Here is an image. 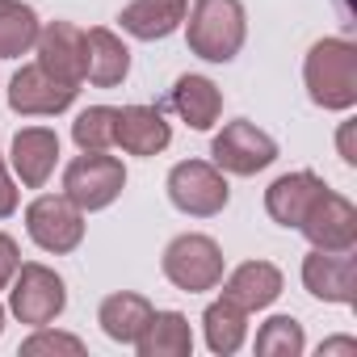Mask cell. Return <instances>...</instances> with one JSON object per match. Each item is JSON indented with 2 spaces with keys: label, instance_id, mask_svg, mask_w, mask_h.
<instances>
[{
  "label": "cell",
  "instance_id": "obj_1",
  "mask_svg": "<svg viewBox=\"0 0 357 357\" xmlns=\"http://www.w3.org/2000/svg\"><path fill=\"white\" fill-rule=\"evenodd\" d=\"M303 84L311 105L328 114H349L357 105V47L349 38H319L303 59Z\"/></svg>",
  "mask_w": 357,
  "mask_h": 357
},
{
  "label": "cell",
  "instance_id": "obj_2",
  "mask_svg": "<svg viewBox=\"0 0 357 357\" xmlns=\"http://www.w3.org/2000/svg\"><path fill=\"white\" fill-rule=\"evenodd\" d=\"M181 26L190 55L202 63H231L248 43V13L240 0H194Z\"/></svg>",
  "mask_w": 357,
  "mask_h": 357
},
{
  "label": "cell",
  "instance_id": "obj_3",
  "mask_svg": "<svg viewBox=\"0 0 357 357\" xmlns=\"http://www.w3.org/2000/svg\"><path fill=\"white\" fill-rule=\"evenodd\" d=\"M160 269H164V278L176 290L206 294V290H219V282L227 273V257H223V248H219L215 236H206V231H181V236L168 240V248L160 257Z\"/></svg>",
  "mask_w": 357,
  "mask_h": 357
},
{
  "label": "cell",
  "instance_id": "obj_4",
  "mask_svg": "<svg viewBox=\"0 0 357 357\" xmlns=\"http://www.w3.org/2000/svg\"><path fill=\"white\" fill-rule=\"evenodd\" d=\"M68 311V282L43 265V261H22V269L9 282V315L26 328L55 324Z\"/></svg>",
  "mask_w": 357,
  "mask_h": 357
},
{
  "label": "cell",
  "instance_id": "obj_5",
  "mask_svg": "<svg viewBox=\"0 0 357 357\" xmlns=\"http://www.w3.org/2000/svg\"><path fill=\"white\" fill-rule=\"evenodd\" d=\"M126 190V164L109 151H80L68 168H63V194L84 211H109Z\"/></svg>",
  "mask_w": 357,
  "mask_h": 357
},
{
  "label": "cell",
  "instance_id": "obj_6",
  "mask_svg": "<svg viewBox=\"0 0 357 357\" xmlns=\"http://www.w3.org/2000/svg\"><path fill=\"white\" fill-rule=\"evenodd\" d=\"M164 190H168V202L181 215H190V219H215L231 202L227 176L211 160H181V164H172Z\"/></svg>",
  "mask_w": 357,
  "mask_h": 357
},
{
  "label": "cell",
  "instance_id": "obj_7",
  "mask_svg": "<svg viewBox=\"0 0 357 357\" xmlns=\"http://www.w3.org/2000/svg\"><path fill=\"white\" fill-rule=\"evenodd\" d=\"M278 160V139L248 118L227 122L211 143V164L223 176H257Z\"/></svg>",
  "mask_w": 357,
  "mask_h": 357
},
{
  "label": "cell",
  "instance_id": "obj_8",
  "mask_svg": "<svg viewBox=\"0 0 357 357\" xmlns=\"http://www.w3.org/2000/svg\"><path fill=\"white\" fill-rule=\"evenodd\" d=\"M26 236L51 257H68L84 244V211L68 194H38L26 206Z\"/></svg>",
  "mask_w": 357,
  "mask_h": 357
},
{
  "label": "cell",
  "instance_id": "obj_9",
  "mask_svg": "<svg viewBox=\"0 0 357 357\" xmlns=\"http://www.w3.org/2000/svg\"><path fill=\"white\" fill-rule=\"evenodd\" d=\"M76 93H80V84L59 80L43 63H22L9 80V109L22 118H55L76 105Z\"/></svg>",
  "mask_w": 357,
  "mask_h": 357
},
{
  "label": "cell",
  "instance_id": "obj_10",
  "mask_svg": "<svg viewBox=\"0 0 357 357\" xmlns=\"http://www.w3.org/2000/svg\"><path fill=\"white\" fill-rule=\"evenodd\" d=\"M298 231L307 236L311 248H324V252H353L357 248V206L336 194V190H324L311 211L303 215Z\"/></svg>",
  "mask_w": 357,
  "mask_h": 357
},
{
  "label": "cell",
  "instance_id": "obj_11",
  "mask_svg": "<svg viewBox=\"0 0 357 357\" xmlns=\"http://www.w3.org/2000/svg\"><path fill=\"white\" fill-rule=\"evenodd\" d=\"M303 290L332 307H353L357 298V257L353 252H324L311 248L303 257Z\"/></svg>",
  "mask_w": 357,
  "mask_h": 357
},
{
  "label": "cell",
  "instance_id": "obj_12",
  "mask_svg": "<svg viewBox=\"0 0 357 357\" xmlns=\"http://www.w3.org/2000/svg\"><path fill=\"white\" fill-rule=\"evenodd\" d=\"M59 164V135L51 126H22L9 143V168L26 190H43Z\"/></svg>",
  "mask_w": 357,
  "mask_h": 357
},
{
  "label": "cell",
  "instance_id": "obj_13",
  "mask_svg": "<svg viewBox=\"0 0 357 357\" xmlns=\"http://www.w3.org/2000/svg\"><path fill=\"white\" fill-rule=\"evenodd\" d=\"M324 190H328V181H324L319 172H311V168L282 172L278 181H269V190H265V215H269L278 227L298 231L303 215L311 211V202H315Z\"/></svg>",
  "mask_w": 357,
  "mask_h": 357
},
{
  "label": "cell",
  "instance_id": "obj_14",
  "mask_svg": "<svg viewBox=\"0 0 357 357\" xmlns=\"http://www.w3.org/2000/svg\"><path fill=\"white\" fill-rule=\"evenodd\" d=\"M172 143V126L164 118L160 105H118V130H114V147H122L126 155H160Z\"/></svg>",
  "mask_w": 357,
  "mask_h": 357
},
{
  "label": "cell",
  "instance_id": "obj_15",
  "mask_svg": "<svg viewBox=\"0 0 357 357\" xmlns=\"http://www.w3.org/2000/svg\"><path fill=\"white\" fill-rule=\"evenodd\" d=\"M34 63L55 72L68 84H84V30L72 22H47L34 43Z\"/></svg>",
  "mask_w": 357,
  "mask_h": 357
},
{
  "label": "cell",
  "instance_id": "obj_16",
  "mask_svg": "<svg viewBox=\"0 0 357 357\" xmlns=\"http://www.w3.org/2000/svg\"><path fill=\"white\" fill-rule=\"evenodd\" d=\"M223 294L231 298V303H240L248 315L252 311H265V307H273L278 303V294H282V286H286V278H282V269L273 265V261H244V265H236L231 273H223Z\"/></svg>",
  "mask_w": 357,
  "mask_h": 357
},
{
  "label": "cell",
  "instance_id": "obj_17",
  "mask_svg": "<svg viewBox=\"0 0 357 357\" xmlns=\"http://www.w3.org/2000/svg\"><path fill=\"white\" fill-rule=\"evenodd\" d=\"M168 105L176 109V118H181L190 130H211L223 118V89L211 76L185 72V76H176V84L168 89Z\"/></svg>",
  "mask_w": 357,
  "mask_h": 357
},
{
  "label": "cell",
  "instance_id": "obj_18",
  "mask_svg": "<svg viewBox=\"0 0 357 357\" xmlns=\"http://www.w3.org/2000/svg\"><path fill=\"white\" fill-rule=\"evenodd\" d=\"M130 76V47L109 26L84 30V80L97 89H118Z\"/></svg>",
  "mask_w": 357,
  "mask_h": 357
},
{
  "label": "cell",
  "instance_id": "obj_19",
  "mask_svg": "<svg viewBox=\"0 0 357 357\" xmlns=\"http://www.w3.org/2000/svg\"><path fill=\"white\" fill-rule=\"evenodd\" d=\"M185 13H190V0H130L118 13V26H122V34H130L139 43H160L181 30Z\"/></svg>",
  "mask_w": 357,
  "mask_h": 357
},
{
  "label": "cell",
  "instance_id": "obj_20",
  "mask_svg": "<svg viewBox=\"0 0 357 357\" xmlns=\"http://www.w3.org/2000/svg\"><path fill=\"white\" fill-rule=\"evenodd\" d=\"M151 311H155V307H151L143 294H135V290H114V294L101 298L97 324H101V332H105L114 344H135L139 332L147 328Z\"/></svg>",
  "mask_w": 357,
  "mask_h": 357
},
{
  "label": "cell",
  "instance_id": "obj_21",
  "mask_svg": "<svg viewBox=\"0 0 357 357\" xmlns=\"http://www.w3.org/2000/svg\"><path fill=\"white\" fill-rule=\"evenodd\" d=\"M139 357H190L194 353V328L181 311H151L147 328L130 344Z\"/></svg>",
  "mask_w": 357,
  "mask_h": 357
},
{
  "label": "cell",
  "instance_id": "obj_22",
  "mask_svg": "<svg viewBox=\"0 0 357 357\" xmlns=\"http://www.w3.org/2000/svg\"><path fill=\"white\" fill-rule=\"evenodd\" d=\"M202 336H206V349L215 357H231L244 349L248 340V311L240 303H231L227 294H219L215 303H206L202 311Z\"/></svg>",
  "mask_w": 357,
  "mask_h": 357
},
{
  "label": "cell",
  "instance_id": "obj_23",
  "mask_svg": "<svg viewBox=\"0 0 357 357\" xmlns=\"http://www.w3.org/2000/svg\"><path fill=\"white\" fill-rule=\"evenodd\" d=\"M38 13L26 0H0V59H22L38 43Z\"/></svg>",
  "mask_w": 357,
  "mask_h": 357
},
{
  "label": "cell",
  "instance_id": "obj_24",
  "mask_svg": "<svg viewBox=\"0 0 357 357\" xmlns=\"http://www.w3.org/2000/svg\"><path fill=\"white\" fill-rule=\"evenodd\" d=\"M252 349L261 357H303L307 353V332H303V324L294 315H269L257 328Z\"/></svg>",
  "mask_w": 357,
  "mask_h": 357
},
{
  "label": "cell",
  "instance_id": "obj_25",
  "mask_svg": "<svg viewBox=\"0 0 357 357\" xmlns=\"http://www.w3.org/2000/svg\"><path fill=\"white\" fill-rule=\"evenodd\" d=\"M118 130V105H89L72 122V143L80 151H109Z\"/></svg>",
  "mask_w": 357,
  "mask_h": 357
},
{
  "label": "cell",
  "instance_id": "obj_26",
  "mask_svg": "<svg viewBox=\"0 0 357 357\" xmlns=\"http://www.w3.org/2000/svg\"><path fill=\"white\" fill-rule=\"evenodd\" d=\"M89 344L80 340V336H72V332H59L55 324H43V328H34L26 340H22V357H43V353H72V357H80Z\"/></svg>",
  "mask_w": 357,
  "mask_h": 357
},
{
  "label": "cell",
  "instance_id": "obj_27",
  "mask_svg": "<svg viewBox=\"0 0 357 357\" xmlns=\"http://www.w3.org/2000/svg\"><path fill=\"white\" fill-rule=\"evenodd\" d=\"M17 269H22V248H17V240L9 231H0V290H9Z\"/></svg>",
  "mask_w": 357,
  "mask_h": 357
},
{
  "label": "cell",
  "instance_id": "obj_28",
  "mask_svg": "<svg viewBox=\"0 0 357 357\" xmlns=\"http://www.w3.org/2000/svg\"><path fill=\"white\" fill-rule=\"evenodd\" d=\"M17 181H13V172H9V164H5V155H0V219H9V215H17Z\"/></svg>",
  "mask_w": 357,
  "mask_h": 357
},
{
  "label": "cell",
  "instance_id": "obj_29",
  "mask_svg": "<svg viewBox=\"0 0 357 357\" xmlns=\"http://www.w3.org/2000/svg\"><path fill=\"white\" fill-rule=\"evenodd\" d=\"M353 135H357V122H353V118H344V122L336 126V151H340V160H344L349 168H357V147H353Z\"/></svg>",
  "mask_w": 357,
  "mask_h": 357
},
{
  "label": "cell",
  "instance_id": "obj_30",
  "mask_svg": "<svg viewBox=\"0 0 357 357\" xmlns=\"http://www.w3.org/2000/svg\"><path fill=\"white\" fill-rule=\"evenodd\" d=\"M319 357H357V340L353 336H328L319 344Z\"/></svg>",
  "mask_w": 357,
  "mask_h": 357
},
{
  "label": "cell",
  "instance_id": "obj_31",
  "mask_svg": "<svg viewBox=\"0 0 357 357\" xmlns=\"http://www.w3.org/2000/svg\"><path fill=\"white\" fill-rule=\"evenodd\" d=\"M5 319H9V307H5V303H0V332H5Z\"/></svg>",
  "mask_w": 357,
  "mask_h": 357
}]
</instances>
